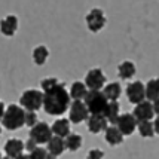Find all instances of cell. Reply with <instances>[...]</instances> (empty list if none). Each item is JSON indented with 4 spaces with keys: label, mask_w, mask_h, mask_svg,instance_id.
Instances as JSON below:
<instances>
[{
    "label": "cell",
    "mask_w": 159,
    "mask_h": 159,
    "mask_svg": "<svg viewBox=\"0 0 159 159\" xmlns=\"http://www.w3.org/2000/svg\"><path fill=\"white\" fill-rule=\"evenodd\" d=\"M40 86L45 94L43 109L51 116H61L70 109V94L66 89V85L58 82L55 77H45L40 82Z\"/></svg>",
    "instance_id": "6da1fadb"
},
{
    "label": "cell",
    "mask_w": 159,
    "mask_h": 159,
    "mask_svg": "<svg viewBox=\"0 0 159 159\" xmlns=\"http://www.w3.org/2000/svg\"><path fill=\"white\" fill-rule=\"evenodd\" d=\"M25 113H27V110L22 109L21 106H16V104H11L7 107L3 106L2 125L9 131L20 129L22 125H25Z\"/></svg>",
    "instance_id": "7a4b0ae2"
},
{
    "label": "cell",
    "mask_w": 159,
    "mask_h": 159,
    "mask_svg": "<svg viewBox=\"0 0 159 159\" xmlns=\"http://www.w3.org/2000/svg\"><path fill=\"white\" fill-rule=\"evenodd\" d=\"M83 101L91 115H104L110 104L109 98L104 95L103 91H89Z\"/></svg>",
    "instance_id": "3957f363"
},
{
    "label": "cell",
    "mask_w": 159,
    "mask_h": 159,
    "mask_svg": "<svg viewBox=\"0 0 159 159\" xmlns=\"http://www.w3.org/2000/svg\"><path fill=\"white\" fill-rule=\"evenodd\" d=\"M45 94L39 89H27L20 97V106L27 111H37L43 107Z\"/></svg>",
    "instance_id": "277c9868"
},
{
    "label": "cell",
    "mask_w": 159,
    "mask_h": 159,
    "mask_svg": "<svg viewBox=\"0 0 159 159\" xmlns=\"http://www.w3.org/2000/svg\"><path fill=\"white\" fill-rule=\"evenodd\" d=\"M54 137L52 126H49L45 122H39L33 128H30V139L34 140L37 144H48Z\"/></svg>",
    "instance_id": "5b68a950"
},
{
    "label": "cell",
    "mask_w": 159,
    "mask_h": 159,
    "mask_svg": "<svg viewBox=\"0 0 159 159\" xmlns=\"http://www.w3.org/2000/svg\"><path fill=\"white\" fill-rule=\"evenodd\" d=\"M91 116L89 110L86 107L85 101H73L70 106L69 120L71 124H80L83 120H88Z\"/></svg>",
    "instance_id": "8992f818"
},
{
    "label": "cell",
    "mask_w": 159,
    "mask_h": 159,
    "mask_svg": "<svg viewBox=\"0 0 159 159\" xmlns=\"http://www.w3.org/2000/svg\"><path fill=\"white\" fill-rule=\"evenodd\" d=\"M126 97L129 100V103L135 104V106L146 101V85H143L140 80L129 83L126 86Z\"/></svg>",
    "instance_id": "52a82bcc"
},
{
    "label": "cell",
    "mask_w": 159,
    "mask_h": 159,
    "mask_svg": "<svg viewBox=\"0 0 159 159\" xmlns=\"http://www.w3.org/2000/svg\"><path fill=\"white\" fill-rule=\"evenodd\" d=\"M85 83L89 91H101L106 83V76L101 69H91L85 76Z\"/></svg>",
    "instance_id": "ba28073f"
},
{
    "label": "cell",
    "mask_w": 159,
    "mask_h": 159,
    "mask_svg": "<svg viewBox=\"0 0 159 159\" xmlns=\"http://www.w3.org/2000/svg\"><path fill=\"white\" fill-rule=\"evenodd\" d=\"M106 22H107L106 15H104V12L101 9H98V7L91 9L89 14L86 15V25H88V28H89L91 31H94V33L100 31V30L106 25Z\"/></svg>",
    "instance_id": "9c48e42d"
},
{
    "label": "cell",
    "mask_w": 159,
    "mask_h": 159,
    "mask_svg": "<svg viewBox=\"0 0 159 159\" xmlns=\"http://www.w3.org/2000/svg\"><path fill=\"white\" fill-rule=\"evenodd\" d=\"M116 126L120 129L124 135H131L134 134L135 128H139V120L135 119L132 113H124V115H120Z\"/></svg>",
    "instance_id": "30bf717a"
},
{
    "label": "cell",
    "mask_w": 159,
    "mask_h": 159,
    "mask_svg": "<svg viewBox=\"0 0 159 159\" xmlns=\"http://www.w3.org/2000/svg\"><path fill=\"white\" fill-rule=\"evenodd\" d=\"M132 115L135 116V119L139 122H147V120H152L153 115L155 113V109H153V104L150 101H143L135 106V109L132 111Z\"/></svg>",
    "instance_id": "8fae6325"
},
{
    "label": "cell",
    "mask_w": 159,
    "mask_h": 159,
    "mask_svg": "<svg viewBox=\"0 0 159 159\" xmlns=\"http://www.w3.org/2000/svg\"><path fill=\"white\" fill-rule=\"evenodd\" d=\"M86 122H88V131L91 134H98L109 128V120L104 115H91Z\"/></svg>",
    "instance_id": "7c38bea8"
},
{
    "label": "cell",
    "mask_w": 159,
    "mask_h": 159,
    "mask_svg": "<svg viewBox=\"0 0 159 159\" xmlns=\"http://www.w3.org/2000/svg\"><path fill=\"white\" fill-rule=\"evenodd\" d=\"M25 149V143H22L21 140L18 139H11L6 141L5 144V152H6V156L12 159H18L22 155V150Z\"/></svg>",
    "instance_id": "4fadbf2b"
},
{
    "label": "cell",
    "mask_w": 159,
    "mask_h": 159,
    "mask_svg": "<svg viewBox=\"0 0 159 159\" xmlns=\"http://www.w3.org/2000/svg\"><path fill=\"white\" fill-rule=\"evenodd\" d=\"M88 92H89V89H88L86 83L77 80V82H73L71 88H70V97L73 98V101H82L86 98Z\"/></svg>",
    "instance_id": "5bb4252c"
},
{
    "label": "cell",
    "mask_w": 159,
    "mask_h": 159,
    "mask_svg": "<svg viewBox=\"0 0 159 159\" xmlns=\"http://www.w3.org/2000/svg\"><path fill=\"white\" fill-rule=\"evenodd\" d=\"M124 134L120 132L116 125H111L109 126L107 129H106V135H104V139L106 141L109 143L110 146H118V144H122V141H124Z\"/></svg>",
    "instance_id": "9a60e30c"
},
{
    "label": "cell",
    "mask_w": 159,
    "mask_h": 159,
    "mask_svg": "<svg viewBox=\"0 0 159 159\" xmlns=\"http://www.w3.org/2000/svg\"><path fill=\"white\" fill-rule=\"evenodd\" d=\"M52 132L55 137L67 139L70 135V120L69 119H57L52 124Z\"/></svg>",
    "instance_id": "2e32d148"
},
{
    "label": "cell",
    "mask_w": 159,
    "mask_h": 159,
    "mask_svg": "<svg viewBox=\"0 0 159 159\" xmlns=\"http://www.w3.org/2000/svg\"><path fill=\"white\" fill-rule=\"evenodd\" d=\"M66 139H61V137H52V140L48 143V152L54 156H61L64 150H66Z\"/></svg>",
    "instance_id": "e0dca14e"
},
{
    "label": "cell",
    "mask_w": 159,
    "mask_h": 159,
    "mask_svg": "<svg viewBox=\"0 0 159 159\" xmlns=\"http://www.w3.org/2000/svg\"><path fill=\"white\" fill-rule=\"evenodd\" d=\"M16 28H18V18L15 15H9L2 21V33L7 37L14 36Z\"/></svg>",
    "instance_id": "ac0fdd59"
},
{
    "label": "cell",
    "mask_w": 159,
    "mask_h": 159,
    "mask_svg": "<svg viewBox=\"0 0 159 159\" xmlns=\"http://www.w3.org/2000/svg\"><path fill=\"white\" fill-rule=\"evenodd\" d=\"M159 98V79H150L146 83V100L147 101H156Z\"/></svg>",
    "instance_id": "d6986e66"
},
{
    "label": "cell",
    "mask_w": 159,
    "mask_h": 159,
    "mask_svg": "<svg viewBox=\"0 0 159 159\" xmlns=\"http://www.w3.org/2000/svg\"><path fill=\"white\" fill-rule=\"evenodd\" d=\"M119 111H120V106H119L118 101H110L109 107H107V110H106V113H104V116L107 118L109 124H111V125L118 124L119 118H120Z\"/></svg>",
    "instance_id": "ffe728a7"
},
{
    "label": "cell",
    "mask_w": 159,
    "mask_h": 159,
    "mask_svg": "<svg viewBox=\"0 0 159 159\" xmlns=\"http://www.w3.org/2000/svg\"><path fill=\"white\" fill-rule=\"evenodd\" d=\"M103 92H104V95L109 98V101H118V98L120 97V94H122L120 83L111 82V83H109V85H106Z\"/></svg>",
    "instance_id": "44dd1931"
},
{
    "label": "cell",
    "mask_w": 159,
    "mask_h": 159,
    "mask_svg": "<svg viewBox=\"0 0 159 159\" xmlns=\"http://www.w3.org/2000/svg\"><path fill=\"white\" fill-rule=\"evenodd\" d=\"M118 75L122 79H129L135 75V64L132 61H124L118 67Z\"/></svg>",
    "instance_id": "7402d4cb"
},
{
    "label": "cell",
    "mask_w": 159,
    "mask_h": 159,
    "mask_svg": "<svg viewBox=\"0 0 159 159\" xmlns=\"http://www.w3.org/2000/svg\"><path fill=\"white\" fill-rule=\"evenodd\" d=\"M49 57V51L46 46H37L33 51V61L37 64V66H43L46 60Z\"/></svg>",
    "instance_id": "603a6c76"
},
{
    "label": "cell",
    "mask_w": 159,
    "mask_h": 159,
    "mask_svg": "<svg viewBox=\"0 0 159 159\" xmlns=\"http://www.w3.org/2000/svg\"><path fill=\"white\" fill-rule=\"evenodd\" d=\"M80 146H82V137L79 134H70L69 137L66 139V147H67V150H70V152L79 150Z\"/></svg>",
    "instance_id": "cb8c5ba5"
},
{
    "label": "cell",
    "mask_w": 159,
    "mask_h": 159,
    "mask_svg": "<svg viewBox=\"0 0 159 159\" xmlns=\"http://www.w3.org/2000/svg\"><path fill=\"white\" fill-rule=\"evenodd\" d=\"M139 132L141 137H146V139H150L153 137V134H156L155 132V126L150 120H147V122H139Z\"/></svg>",
    "instance_id": "d4e9b609"
},
{
    "label": "cell",
    "mask_w": 159,
    "mask_h": 159,
    "mask_svg": "<svg viewBox=\"0 0 159 159\" xmlns=\"http://www.w3.org/2000/svg\"><path fill=\"white\" fill-rule=\"evenodd\" d=\"M37 115H36V111H27L25 113V125L30 126V128H33L34 125H37Z\"/></svg>",
    "instance_id": "484cf974"
},
{
    "label": "cell",
    "mask_w": 159,
    "mask_h": 159,
    "mask_svg": "<svg viewBox=\"0 0 159 159\" xmlns=\"http://www.w3.org/2000/svg\"><path fill=\"white\" fill-rule=\"evenodd\" d=\"M30 156H31V159H46L48 152L43 147H37V149H34L33 152L30 153Z\"/></svg>",
    "instance_id": "4316f807"
},
{
    "label": "cell",
    "mask_w": 159,
    "mask_h": 159,
    "mask_svg": "<svg viewBox=\"0 0 159 159\" xmlns=\"http://www.w3.org/2000/svg\"><path fill=\"white\" fill-rule=\"evenodd\" d=\"M103 158H104V153H103V150H100V149H92V150H89L88 156H86V159H103Z\"/></svg>",
    "instance_id": "83f0119b"
},
{
    "label": "cell",
    "mask_w": 159,
    "mask_h": 159,
    "mask_svg": "<svg viewBox=\"0 0 159 159\" xmlns=\"http://www.w3.org/2000/svg\"><path fill=\"white\" fill-rule=\"evenodd\" d=\"M34 149H37V143H36L34 140H28L27 143H25V150H28V152L31 153L33 152V150H34Z\"/></svg>",
    "instance_id": "f1b7e54d"
},
{
    "label": "cell",
    "mask_w": 159,
    "mask_h": 159,
    "mask_svg": "<svg viewBox=\"0 0 159 159\" xmlns=\"http://www.w3.org/2000/svg\"><path fill=\"white\" fill-rule=\"evenodd\" d=\"M153 126H155V132H156V134H159V116H156L155 122H153Z\"/></svg>",
    "instance_id": "f546056e"
},
{
    "label": "cell",
    "mask_w": 159,
    "mask_h": 159,
    "mask_svg": "<svg viewBox=\"0 0 159 159\" xmlns=\"http://www.w3.org/2000/svg\"><path fill=\"white\" fill-rule=\"evenodd\" d=\"M153 109H155V113L159 116V98L156 101H153Z\"/></svg>",
    "instance_id": "4dcf8cb0"
},
{
    "label": "cell",
    "mask_w": 159,
    "mask_h": 159,
    "mask_svg": "<svg viewBox=\"0 0 159 159\" xmlns=\"http://www.w3.org/2000/svg\"><path fill=\"white\" fill-rule=\"evenodd\" d=\"M18 159H31V156H30V155H21Z\"/></svg>",
    "instance_id": "1f68e13d"
},
{
    "label": "cell",
    "mask_w": 159,
    "mask_h": 159,
    "mask_svg": "<svg viewBox=\"0 0 159 159\" xmlns=\"http://www.w3.org/2000/svg\"><path fill=\"white\" fill-rule=\"evenodd\" d=\"M57 156H54V155H51V153L48 152V156H46V159H55Z\"/></svg>",
    "instance_id": "d6a6232c"
},
{
    "label": "cell",
    "mask_w": 159,
    "mask_h": 159,
    "mask_svg": "<svg viewBox=\"0 0 159 159\" xmlns=\"http://www.w3.org/2000/svg\"><path fill=\"white\" fill-rule=\"evenodd\" d=\"M2 159H12V158H9V156H5V158H2Z\"/></svg>",
    "instance_id": "836d02e7"
}]
</instances>
